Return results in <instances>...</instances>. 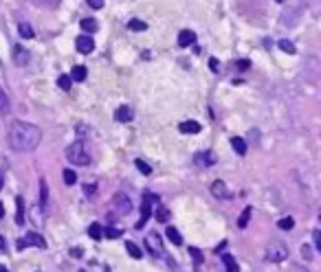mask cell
<instances>
[{"mask_svg":"<svg viewBox=\"0 0 321 272\" xmlns=\"http://www.w3.org/2000/svg\"><path fill=\"white\" fill-rule=\"evenodd\" d=\"M42 140V132L38 125L26 121H16L9 130V145L16 152H33Z\"/></svg>","mask_w":321,"mask_h":272,"instance_id":"cell-1","label":"cell"},{"mask_svg":"<svg viewBox=\"0 0 321 272\" xmlns=\"http://www.w3.org/2000/svg\"><path fill=\"white\" fill-rule=\"evenodd\" d=\"M66 158H68V162L79 165V167L90 165V154L86 152V145H84L82 140H75L73 145L66 147Z\"/></svg>","mask_w":321,"mask_h":272,"instance_id":"cell-2","label":"cell"},{"mask_svg":"<svg viewBox=\"0 0 321 272\" xmlns=\"http://www.w3.org/2000/svg\"><path fill=\"white\" fill-rule=\"evenodd\" d=\"M264 259H266V261H271V263H279V261H284V259H288V246H286L284 241H277V239L268 241V246H266V254H264Z\"/></svg>","mask_w":321,"mask_h":272,"instance_id":"cell-3","label":"cell"},{"mask_svg":"<svg viewBox=\"0 0 321 272\" xmlns=\"http://www.w3.org/2000/svg\"><path fill=\"white\" fill-rule=\"evenodd\" d=\"M145 250H148L152 257H163L165 254V246H163V237L158 233H148L145 235Z\"/></svg>","mask_w":321,"mask_h":272,"instance_id":"cell-4","label":"cell"},{"mask_svg":"<svg viewBox=\"0 0 321 272\" xmlns=\"http://www.w3.org/2000/svg\"><path fill=\"white\" fill-rule=\"evenodd\" d=\"M18 250H24L29 248V246H35V248H46V239H44L40 233H26L24 237H20V239L16 241Z\"/></svg>","mask_w":321,"mask_h":272,"instance_id":"cell-5","label":"cell"},{"mask_svg":"<svg viewBox=\"0 0 321 272\" xmlns=\"http://www.w3.org/2000/svg\"><path fill=\"white\" fill-rule=\"evenodd\" d=\"M154 202H156V195H154V193H145V195H143V204H141V219L136 222V228H143V224L150 219Z\"/></svg>","mask_w":321,"mask_h":272,"instance_id":"cell-6","label":"cell"},{"mask_svg":"<svg viewBox=\"0 0 321 272\" xmlns=\"http://www.w3.org/2000/svg\"><path fill=\"white\" fill-rule=\"evenodd\" d=\"M112 206L119 211L121 215H128L132 211V200L126 195V193H117V195L112 197Z\"/></svg>","mask_w":321,"mask_h":272,"instance_id":"cell-7","label":"cell"},{"mask_svg":"<svg viewBox=\"0 0 321 272\" xmlns=\"http://www.w3.org/2000/svg\"><path fill=\"white\" fill-rule=\"evenodd\" d=\"M211 193H214L215 197H220V200H231V197H233L231 189L227 187L224 180H215V182L211 184Z\"/></svg>","mask_w":321,"mask_h":272,"instance_id":"cell-8","label":"cell"},{"mask_svg":"<svg viewBox=\"0 0 321 272\" xmlns=\"http://www.w3.org/2000/svg\"><path fill=\"white\" fill-rule=\"evenodd\" d=\"M75 46H77V51L79 53H90L92 51V46H95V42H92V38L90 35H79V38H75Z\"/></svg>","mask_w":321,"mask_h":272,"instance_id":"cell-9","label":"cell"},{"mask_svg":"<svg viewBox=\"0 0 321 272\" xmlns=\"http://www.w3.org/2000/svg\"><path fill=\"white\" fill-rule=\"evenodd\" d=\"M13 64L16 66H26L29 64V51L22 46H13Z\"/></svg>","mask_w":321,"mask_h":272,"instance_id":"cell-10","label":"cell"},{"mask_svg":"<svg viewBox=\"0 0 321 272\" xmlns=\"http://www.w3.org/2000/svg\"><path fill=\"white\" fill-rule=\"evenodd\" d=\"M193 39H196V33L193 31H189V29H185V31H180L178 33V46H192L193 44Z\"/></svg>","mask_w":321,"mask_h":272,"instance_id":"cell-11","label":"cell"},{"mask_svg":"<svg viewBox=\"0 0 321 272\" xmlns=\"http://www.w3.org/2000/svg\"><path fill=\"white\" fill-rule=\"evenodd\" d=\"M178 127H180V132H183V134H198V132L202 130L198 121H183Z\"/></svg>","mask_w":321,"mask_h":272,"instance_id":"cell-12","label":"cell"},{"mask_svg":"<svg viewBox=\"0 0 321 272\" xmlns=\"http://www.w3.org/2000/svg\"><path fill=\"white\" fill-rule=\"evenodd\" d=\"M193 162H196V165H202V167H209V165H214L215 162V158H214V154L211 152H205V154H196V156H193Z\"/></svg>","mask_w":321,"mask_h":272,"instance_id":"cell-13","label":"cell"},{"mask_svg":"<svg viewBox=\"0 0 321 272\" xmlns=\"http://www.w3.org/2000/svg\"><path fill=\"white\" fill-rule=\"evenodd\" d=\"M132 117H134V112H132L128 105H121V108L114 112V118H117L119 123H128V121H132Z\"/></svg>","mask_w":321,"mask_h":272,"instance_id":"cell-14","label":"cell"},{"mask_svg":"<svg viewBox=\"0 0 321 272\" xmlns=\"http://www.w3.org/2000/svg\"><path fill=\"white\" fill-rule=\"evenodd\" d=\"M231 147H233V152H235L237 156H244V154H246V143L240 138V136L231 138Z\"/></svg>","mask_w":321,"mask_h":272,"instance_id":"cell-15","label":"cell"},{"mask_svg":"<svg viewBox=\"0 0 321 272\" xmlns=\"http://www.w3.org/2000/svg\"><path fill=\"white\" fill-rule=\"evenodd\" d=\"M165 235H167V239H170L174 246H180V244H183V237H180V233L176 231L174 226H170V228H167V231H165Z\"/></svg>","mask_w":321,"mask_h":272,"instance_id":"cell-16","label":"cell"},{"mask_svg":"<svg viewBox=\"0 0 321 272\" xmlns=\"http://www.w3.org/2000/svg\"><path fill=\"white\" fill-rule=\"evenodd\" d=\"M18 31H20V35L24 39H31L35 35V31H33V26L29 24V22H20V26H18Z\"/></svg>","mask_w":321,"mask_h":272,"instance_id":"cell-17","label":"cell"},{"mask_svg":"<svg viewBox=\"0 0 321 272\" xmlns=\"http://www.w3.org/2000/svg\"><path fill=\"white\" fill-rule=\"evenodd\" d=\"M86 75H88L86 66H75L73 73H70V79H75V81H84V79H86Z\"/></svg>","mask_w":321,"mask_h":272,"instance_id":"cell-18","label":"cell"},{"mask_svg":"<svg viewBox=\"0 0 321 272\" xmlns=\"http://www.w3.org/2000/svg\"><path fill=\"white\" fill-rule=\"evenodd\" d=\"M79 24H82V29L86 31V33H95V31H97V20H95V18H84Z\"/></svg>","mask_w":321,"mask_h":272,"instance_id":"cell-19","label":"cell"},{"mask_svg":"<svg viewBox=\"0 0 321 272\" xmlns=\"http://www.w3.org/2000/svg\"><path fill=\"white\" fill-rule=\"evenodd\" d=\"M48 202V187H46V180L40 178V204L46 206Z\"/></svg>","mask_w":321,"mask_h":272,"instance_id":"cell-20","label":"cell"},{"mask_svg":"<svg viewBox=\"0 0 321 272\" xmlns=\"http://www.w3.org/2000/svg\"><path fill=\"white\" fill-rule=\"evenodd\" d=\"M121 228H114V226H108V228H101V237H108V239H117L121 237Z\"/></svg>","mask_w":321,"mask_h":272,"instance_id":"cell-21","label":"cell"},{"mask_svg":"<svg viewBox=\"0 0 321 272\" xmlns=\"http://www.w3.org/2000/svg\"><path fill=\"white\" fill-rule=\"evenodd\" d=\"M251 215H253V209L251 206H246L244 211H242V215H240V219H237V226L240 228H246V224H249V219H251Z\"/></svg>","mask_w":321,"mask_h":272,"instance_id":"cell-22","label":"cell"},{"mask_svg":"<svg viewBox=\"0 0 321 272\" xmlns=\"http://www.w3.org/2000/svg\"><path fill=\"white\" fill-rule=\"evenodd\" d=\"M16 206H18V215H16V222L22 224L24 222V202H22V195L16 197Z\"/></svg>","mask_w":321,"mask_h":272,"instance_id":"cell-23","label":"cell"},{"mask_svg":"<svg viewBox=\"0 0 321 272\" xmlns=\"http://www.w3.org/2000/svg\"><path fill=\"white\" fill-rule=\"evenodd\" d=\"M126 250H128V254H130V257H134V259H141V257H143V253L139 250V246H136L134 241H128V244H126Z\"/></svg>","mask_w":321,"mask_h":272,"instance_id":"cell-24","label":"cell"},{"mask_svg":"<svg viewBox=\"0 0 321 272\" xmlns=\"http://www.w3.org/2000/svg\"><path fill=\"white\" fill-rule=\"evenodd\" d=\"M222 261H224V266H227V272H237V261L231 254H222Z\"/></svg>","mask_w":321,"mask_h":272,"instance_id":"cell-25","label":"cell"},{"mask_svg":"<svg viewBox=\"0 0 321 272\" xmlns=\"http://www.w3.org/2000/svg\"><path fill=\"white\" fill-rule=\"evenodd\" d=\"M128 29H130V31H136V33H139V31H145V29H148V24H145L143 20H136V18H134V20L128 22Z\"/></svg>","mask_w":321,"mask_h":272,"instance_id":"cell-26","label":"cell"},{"mask_svg":"<svg viewBox=\"0 0 321 272\" xmlns=\"http://www.w3.org/2000/svg\"><path fill=\"white\" fill-rule=\"evenodd\" d=\"M88 235L92 237V239H101V226L97 222H92L90 226H88Z\"/></svg>","mask_w":321,"mask_h":272,"instance_id":"cell-27","label":"cell"},{"mask_svg":"<svg viewBox=\"0 0 321 272\" xmlns=\"http://www.w3.org/2000/svg\"><path fill=\"white\" fill-rule=\"evenodd\" d=\"M189 254H192V261L196 263V266H200V263L205 261V257H202V253H200V250H198V248H193V246H192V248H189Z\"/></svg>","mask_w":321,"mask_h":272,"instance_id":"cell-28","label":"cell"},{"mask_svg":"<svg viewBox=\"0 0 321 272\" xmlns=\"http://www.w3.org/2000/svg\"><path fill=\"white\" fill-rule=\"evenodd\" d=\"M62 175H64V182L68 184V187H70V184L77 182V174H75L73 169H64V174H62Z\"/></svg>","mask_w":321,"mask_h":272,"instance_id":"cell-29","label":"cell"},{"mask_svg":"<svg viewBox=\"0 0 321 272\" xmlns=\"http://www.w3.org/2000/svg\"><path fill=\"white\" fill-rule=\"evenodd\" d=\"M57 86H60L62 90L68 92L70 90V77L68 75H60V77H57Z\"/></svg>","mask_w":321,"mask_h":272,"instance_id":"cell-30","label":"cell"},{"mask_svg":"<svg viewBox=\"0 0 321 272\" xmlns=\"http://www.w3.org/2000/svg\"><path fill=\"white\" fill-rule=\"evenodd\" d=\"M9 112V99L4 95V90L0 88V114H7Z\"/></svg>","mask_w":321,"mask_h":272,"instance_id":"cell-31","label":"cell"},{"mask_svg":"<svg viewBox=\"0 0 321 272\" xmlns=\"http://www.w3.org/2000/svg\"><path fill=\"white\" fill-rule=\"evenodd\" d=\"M279 48H281L284 53H290V55L297 51V48H295V44L290 42V39H279Z\"/></svg>","mask_w":321,"mask_h":272,"instance_id":"cell-32","label":"cell"},{"mask_svg":"<svg viewBox=\"0 0 321 272\" xmlns=\"http://www.w3.org/2000/svg\"><path fill=\"white\" fill-rule=\"evenodd\" d=\"M277 226H279L281 231H290V228L295 226V222H293V217H284V219H279V222H277Z\"/></svg>","mask_w":321,"mask_h":272,"instance_id":"cell-33","label":"cell"},{"mask_svg":"<svg viewBox=\"0 0 321 272\" xmlns=\"http://www.w3.org/2000/svg\"><path fill=\"white\" fill-rule=\"evenodd\" d=\"M156 219L158 222H167V219H170V211L163 209V206H158L156 209Z\"/></svg>","mask_w":321,"mask_h":272,"instance_id":"cell-34","label":"cell"},{"mask_svg":"<svg viewBox=\"0 0 321 272\" xmlns=\"http://www.w3.org/2000/svg\"><path fill=\"white\" fill-rule=\"evenodd\" d=\"M134 162H136V169H139L141 174H145V175H148L150 171H152V167H150L145 160H134Z\"/></svg>","mask_w":321,"mask_h":272,"instance_id":"cell-35","label":"cell"},{"mask_svg":"<svg viewBox=\"0 0 321 272\" xmlns=\"http://www.w3.org/2000/svg\"><path fill=\"white\" fill-rule=\"evenodd\" d=\"M84 193H86L88 197H92L97 193V184H86V187H84Z\"/></svg>","mask_w":321,"mask_h":272,"instance_id":"cell-36","label":"cell"},{"mask_svg":"<svg viewBox=\"0 0 321 272\" xmlns=\"http://www.w3.org/2000/svg\"><path fill=\"white\" fill-rule=\"evenodd\" d=\"M42 7H48V9H53V7H57L60 4V0H38Z\"/></svg>","mask_w":321,"mask_h":272,"instance_id":"cell-37","label":"cell"},{"mask_svg":"<svg viewBox=\"0 0 321 272\" xmlns=\"http://www.w3.org/2000/svg\"><path fill=\"white\" fill-rule=\"evenodd\" d=\"M312 239H315V248L321 250V233L319 231H312Z\"/></svg>","mask_w":321,"mask_h":272,"instance_id":"cell-38","label":"cell"},{"mask_svg":"<svg viewBox=\"0 0 321 272\" xmlns=\"http://www.w3.org/2000/svg\"><path fill=\"white\" fill-rule=\"evenodd\" d=\"M301 257L306 259V261H310V259H312V254H310V246H306V244L301 246Z\"/></svg>","mask_w":321,"mask_h":272,"instance_id":"cell-39","label":"cell"},{"mask_svg":"<svg viewBox=\"0 0 321 272\" xmlns=\"http://www.w3.org/2000/svg\"><path fill=\"white\" fill-rule=\"evenodd\" d=\"M88 2V7H92V9H101L104 7V0H86Z\"/></svg>","mask_w":321,"mask_h":272,"instance_id":"cell-40","label":"cell"},{"mask_svg":"<svg viewBox=\"0 0 321 272\" xmlns=\"http://www.w3.org/2000/svg\"><path fill=\"white\" fill-rule=\"evenodd\" d=\"M237 68H240V70H246V68H249V61H246V59L237 61Z\"/></svg>","mask_w":321,"mask_h":272,"instance_id":"cell-41","label":"cell"},{"mask_svg":"<svg viewBox=\"0 0 321 272\" xmlns=\"http://www.w3.org/2000/svg\"><path fill=\"white\" fill-rule=\"evenodd\" d=\"M7 250V241H4V237L0 235V253H4Z\"/></svg>","mask_w":321,"mask_h":272,"instance_id":"cell-42","label":"cell"},{"mask_svg":"<svg viewBox=\"0 0 321 272\" xmlns=\"http://www.w3.org/2000/svg\"><path fill=\"white\" fill-rule=\"evenodd\" d=\"M209 68H211V70H218V61H215V59H209Z\"/></svg>","mask_w":321,"mask_h":272,"instance_id":"cell-43","label":"cell"},{"mask_svg":"<svg viewBox=\"0 0 321 272\" xmlns=\"http://www.w3.org/2000/svg\"><path fill=\"white\" fill-rule=\"evenodd\" d=\"M77 132H79V134H82V136H84V134H88V130H86V125H79V127H77Z\"/></svg>","mask_w":321,"mask_h":272,"instance_id":"cell-44","label":"cell"},{"mask_svg":"<svg viewBox=\"0 0 321 272\" xmlns=\"http://www.w3.org/2000/svg\"><path fill=\"white\" fill-rule=\"evenodd\" d=\"M70 254H73V257H82V248H75Z\"/></svg>","mask_w":321,"mask_h":272,"instance_id":"cell-45","label":"cell"},{"mask_svg":"<svg viewBox=\"0 0 321 272\" xmlns=\"http://www.w3.org/2000/svg\"><path fill=\"white\" fill-rule=\"evenodd\" d=\"M0 217H4V206H2V202H0Z\"/></svg>","mask_w":321,"mask_h":272,"instance_id":"cell-46","label":"cell"},{"mask_svg":"<svg viewBox=\"0 0 321 272\" xmlns=\"http://www.w3.org/2000/svg\"><path fill=\"white\" fill-rule=\"evenodd\" d=\"M0 272H9V270H7V268H4V266H2V263H0Z\"/></svg>","mask_w":321,"mask_h":272,"instance_id":"cell-47","label":"cell"},{"mask_svg":"<svg viewBox=\"0 0 321 272\" xmlns=\"http://www.w3.org/2000/svg\"><path fill=\"white\" fill-rule=\"evenodd\" d=\"M0 189H2V175H0Z\"/></svg>","mask_w":321,"mask_h":272,"instance_id":"cell-48","label":"cell"},{"mask_svg":"<svg viewBox=\"0 0 321 272\" xmlns=\"http://www.w3.org/2000/svg\"><path fill=\"white\" fill-rule=\"evenodd\" d=\"M275 2H284V0H275Z\"/></svg>","mask_w":321,"mask_h":272,"instance_id":"cell-49","label":"cell"}]
</instances>
